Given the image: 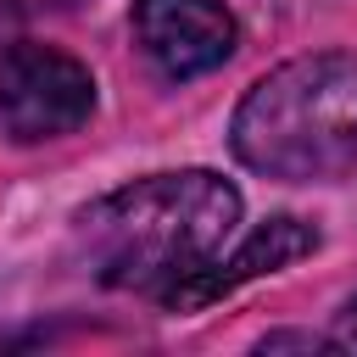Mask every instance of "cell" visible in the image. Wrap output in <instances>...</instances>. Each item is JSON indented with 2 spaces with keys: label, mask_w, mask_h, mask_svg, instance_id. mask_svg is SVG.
I'll list each match as a JSON object with an SVG mask.
<instances>
[{
  "label": "cell",
  "mask_w": 357,
  "mask_h": 357,
  "mask_svg": "<svg viewBox=\"0 0 357 357\" xmlns=\"http://www.w3.org/2000/svg\"><path fill=\"white\" fill-rule=\"evenodd\" d=\"M89 112H95V78L78 56L56 45H33V39L0 56V128L17 145L61 139L84 128Z\"/></svg>",
  "instance_id": "cell-3"
},
{
  "label": "cell",
  "mask_w": 357,
  "mask_h": 357,
  "mask_svg": "<svg viewBox=\"0 0 357 357\" xmlns=\"http://www.w3.org/2000/svg\"><path fill=\"white\" fill-rule=\"evenodd\" d=\"M134 39L162 78H201L234 56V17L218 0H134Z\"/></svg>",
  "instance_id": "cell-4"
},
{
  "label": "cell",
  "mask_w": 357,
  "mask_h": 357,
  "mask_svg": "<svg viewBox=\"0 0 357 357\" xmlns=\"http://www.w3.org/2000/svg\"><path fill=\"white\" fill-rule=\"evenodd\" d=\"M329 346H340V351H357V301H351V307L340 312V324H335Z\"/></svg>",
  "instance_id": "cell-6"
},
{
  "label": "cell",
  "mask_w": 357,
  "mask_h": 357,
  "mask_svg": "<svg viewBox=\"0 0 357 357\" xmlns=\"http://www.w3.org/2000/svg\"><path fill=\"white\" fill-rule=\"evenodd\" d=\"M234 223L240 190L206 167H178L89 201L73 223V251L95 284L167 301L178 284L223 257Z\"/></svg>",
  "instance_id": "cell-1"
},
{
  "label": "cell",
  "mask_w": 357,
  "mask_h": 357,
  "mask_svg": "<svg viewBox=\"0 0 357 357\" xmlns=\"http://www.w3.org/2000/svg\"><path fill=\"white\" fill-rule=\"evenodd\" d=\"M307 251H318V229H307L301 218H268L229 262L218 257L212 268H201L190 284H178L173 296H167V307H201V301H218V296H229V290H240L245 279H262V273H273V268H284V262H296V257H307Z\"/></svg>",
  "instance_id": "cell-5"
},
{
  "label": "cell",
  "mask_w": 357,
  "mask_h": 357,
  "mask_svg": "<svg viewBox=\"0 0 357 357\" xmlns=\"http://www.w3.org/2000/svg\"><path fill=\"white\" fill-rule=\"evenodd\" d=\"M234 156L262 178H335L357 162V50H318L262 73L229 123Z\"/></svg>",
  "instance_id": "cell-2"
}]
</instances>
